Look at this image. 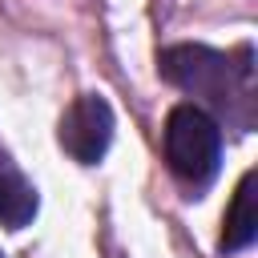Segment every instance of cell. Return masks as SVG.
Returning a JSON list of instances; mask_svg holds the SVG:
<instances>
[{"label": "cell", "instance_id": "cell-5", "mask_svg": "<svg viewBox=\"0 0 258 258\" xmlns=\"http://www.w3.org/2000/svg\"><path fill=\"white\" fill-rule=\"evenodd\" d=\"M258 238V210H254V169L242 173L234 198H230V210L222 218V250L226 254H238L246 250L250 242Z\"/></svg>", "mask_w": 258, "mask_h": 258}, {"label": "cell", "instance_id": "cell-4", "mask_svg": "<svg viewBox=\"0 0 258 258\" xmlns=\"http://www.w3.org/2000/svg\"><path fill=\"white\" fill-rule=\"evenodd\" d=\"M40 210V198H36V185L16 169V161L0 149V222L8 230H24Z\"/></svg>", "mask_w": 258, "mask_h": 258}, {"label": "cell", "instance_id": "cell-3", "mask_svg": "<svg viewBox=\"0 0 258 258\" xmlns=\"http://www.w3.org/2000/svg\"><path fill=\"white\" fill-rule=\"evenodd\" d=\"M113 125H117L113 121V105L101 93H85V97H77L64 109L56 137H60V145H64V153L73 161L97 165L109 153V145H113Z\"/></svg>", "mask_w": 258, "mask_h": 258}, {"label": "cell", "instance_id": "cell-1", "mask_svg": "<svg viewBox=\"0 0 258 258\" xmlns=\"http://www.w3.org/2000/svg\"><path fill=\"white\" fill-rule=\"evenodd\" d=\"M157 73L198 97V109L210 117L218 113L234 129H254L258 113V89H254V48L238 44L234 52L210 48V44H169L157 52Z\"/></svg>", "mask_w": 258, "mask_h": 258}, {"label": "cell", "instance_id": "cell-2", "mask_svg": "<svg viewBox=\"0 0 258 258\" xmlns=\"http://www.w3.org/2000/svg\"><path fill=\"white\" fill-rule=\"evenodd\" d=\"M161 149H165V165L177 181H185L189 189H206L222 165V125L194 101H181L165 117Z\"/></svg>", "mask_w": 258, "mask_h": 258}]
</instances>
